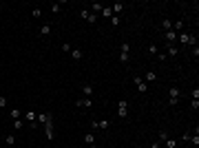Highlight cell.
Listing matches in <instances>:
<instances>
[{
    "label": "cell",
    "instance_id": "cell-17",
    "mask_svg": "<svg viewBox=\"0 0 199 148\" xmlns=\"http://www.w3.org/2000/svg\"><path fill=\"white\" fill-rule=\"evenodd\" d=\"M82 93H84V95H93V86H91V84H84V86H82Z\"/></svg>",
    "mask_w": 199,
    "mask_h": 148
},
{
    "label": "cell",
    "instance_id": "cell-26",
    "mask_svg": "<svg viewBox=\"0 0 199 148\" xmlns=\"http://www.w3.org/2000/svg\"><path fill=\"white\" fill-rule=\"evenodd\" d=\"M20 115H22V113H20L18 108H13V111H11V117H13V119H20Z\"/></svg>",
    "mask_w": 199,
    "mask_h": 148
},
{
    "label": "cell",
    "instance_id": "cell-1",
    "mask_svg": "<svg viewBox=\"0 0 199 148\" xmlns=\"http://www.w3.org/2000/svg\"><path fill=\"white\" fill-rule=\"evenodd\" d=\"M117 115L119 117H126V115H128V102H126V99H119L117 102Z\"/></svg>",
    "mask_w": 199,
    "mask_h": 148
},
{
    "label": "cell",
    "instance_id": "cell-32",
    "mask_svg": "<svg viewBox=\"0 0 199 148\" xmlns=\"http://www.w3.org/2000/svg\"><path fill=\"white\" fill-rule=\"evenodd\" d=\"M62 51H67V53H69V51H71V44L64 42V44H62Z\"/></svg>",
    "mask_w": 199,
    "mask_h": 148
},
{
    "label": "cell",
    "instance_id": "cell-29",
    "mask_svg": "<svg viewBox=\"0 0 199 148\" xmlns=\"http://www.w3.org/2000/svg\"><path fill=\"white\" fill-rule=\"evenodd\" d=\"M148 53H153V56L157 53V47H155V44H150V47H148Z\"/></svg>",
    "mask_w": 199,
    "mask_h": 148
},
{
    "label": "cell",
    "instance_id": "cell-16",
    "mask_svg": "<svg viewBox=\"0 0 199 148\" xmlns=\"http://www.w3.org/2000/svg\"><path fill=\"white\" fill-rule=\"evenodd\" d=\"M22 115H25V119H27V122H36V113H31V111H29V113H22Z\"/></svg>",
    "mask_w": 199,
    "mask_h": 148
},
{
    "label": "cell",
    "instance_id": "cell-9",
    "mask_svg": "<svg viewBox=\"0 0 199 148\" xmlns=\"http://www.w3.org/2000/svg\"><path fill=\"white\" fill-rule=\"evenodd\" d=\"M111 9H113V16H119V13L124 11V5H122V2H115Z\"/></svg>",
    "mask_w": 199,
    "mask_h": 148
},
{
    "label": "cell",
    "instance_id": "cell-8",
    "mask_svg": "<svg viewBox=\"0 0 199 148\" xmlns=\"http://www.w3.org/2000/svg\"><path fill=\"white\" fill-rule=\"evenodd\" d=\"M38 122L40 124H49L51 122V113H40V115H38Z\"/></svg>",
    "mask_w": 199,
    "mask_h": 148
},
{
    "label": "cell",
    "instance_id": "cell-2",
    "mask_svg": "<svg viewBox=\"0 0 199 148\" xmlns=\"http://www.w3.org/2000/svg\"><path fill=\"white\" fill-rule=\"evenodd\" d=\"M179 42L181 44H195V42H197V38L188 36V33H179Z\"/></svg>",
    "mask_w": 199,
    "mask_h": 148
},
{
    "label": "cell",
    "instance_id": "cell-15",
    "mask_svg": "<svg viewBox=\"0 0 199 148\" xmlns=\"http://www.w3.org/2000/svg\"><path fill=\"white\" fill-rule=\"evenodd\" d=\"M102 16H104V18H113V9L111 7H104V9H102Z\"/></svg>",
    "mask_w": 199,
    "mask_h": 148
},
{
    "label": "cell",
    "instance_id": "cell-27",
    "mask_svg": "<svg viewBox=\"0 0 199 148\" xmlns=\"http://www.w3.org/2000/svg\"><path fill=\"white\" fill-rule=\"evenodd\" d=\"M128 51H131V44L124 42V44H122V53H128Z\"/></svg>",
    "mask_w": 199,
    "mask_h": 148
},
{
    "label": "cell",
    "instance_id": "cell-33",
    "mask_svg": "<svg viewBox=\"0 0 199 148\" xmlns=\"http://www.w3.org/2000/svg\"><path fill=\"white\" fill-rule=\"evenodd\" d=\"M89 148H97V146H95V144H91V146H89Z\"/></svg>",
    "mask_w": 199,
    "mask_h": 148
},
{
    "label": "cell",
    "instance_id": "cell-5",
    "mask_svg": "<svg viewBox=\"0 0 199 148\" xmlns=\"http://www.w3.org/2000/svg\"><path fill=\"white\" fill-rule=\"evenodd\" d=\"M179 95H181V93H179V88H170V106H175V104H177V99H179Z\"/></svg>",
    "mask_w": 199,
    "mask_h": 148
},
{
    "label": "cell",
    "instance_id": "cell-6",
    "mask_svg": "<svg viewBox=\"0 0 199 148\" xmlns=\"http://www.w3.org/2000/svg\"><path fill=\"white\" fill-rule=\"evenodd\" d=\"M164 38L168 40V44H173L175 40H177V33H175V31H164Z\"/></svg>",
    "mask_w": 199,
    "mask_h": 148
},
{
    "label": "cell",
    "instance_id": "cell-24",
    "mask_svg": "<svg viewBox=\"0 0 199 148\" xmlns=\"http://www.w3.org/2000/svg\"><path fill=\"white\" fill-rule=\"evenodd\" d=\"M119 60L124 62V64H128V60H131V58H128V53H119Z\"/></svg>",
    "mask_w": 199,
    "mask_h": 148
},
{
    "label": "cell",
    "instance_id": "cell-28",
    "mask_svg": "<svg viewBox=\"0 0 199 148\" xmlns=\"http://www.w3.org/2000/svg\"><path fill=\"white\" fill-rule=\"evenodd\" d=\"M31 16H33V18H40V16H42V11H40V9H33Z\"/></svg>",
    "mask_w": 199,
    "mask_h": 148
},
{
    "label": "cell",
    "instance_id": "cell-20",
    "mask_svg": "<svg viewBox=\"0 0 199 148\" xmlns=\"http://www.w3.org/2000/svg\"><path fill=\"white\" fill-rule=\"evenodd\" d=\"M71 56H73V60H82V51L80 49H73V51H71Z\"/></svg>",
    "mask_w": 199,
    "mask_h": 148
},
{
    "label": "cell",
    "instance_id": "cell-14",
    "mask_svg": "<svg viewBox=\"0 0 199 148\" xmlns=\"http://www.w3.org/2000/svg\"><path fill=\"white\" fill-rule=\"evenodd\" d=\"M89 9H91V13H93V11H102L104 7L100 5V2H91V5H89Z\"/></svg>",
    "mask_w": 199,
    "mask_h": 148
},
{
    "label": "cell",
    "instance_id": "cell-11",
    "mask_svg": "<svg viewBox=\"0 0 199 148\" xmlns=\"http://www.w3.org/2000/svg\"><path fill=\"white\" fill-rule=\"evenodd\" d=\"M84 144H86V146L95 144V135H93V133H86V135H84Z\"/></svg>",
    "mask_w": 199,
    "mask_h": 148
},
{
    "label": "cell",
    "instance_id": "cell-30",
    "mask_svg": "<svg viewBox=\"0 0 199 148\" xmlns=\"http://www.w3.org/2000/svg\"><path fill=\"white\" fill-rule=\"evenodd\" d=\"M7 106V97H2V95H0V108H5Z\"/></svg>",
    "mask_w": 199,
    "mask_h": 148
},
{
    "label": "cell",
    "instance_id": "cell-23",
    "mask_svg": "<svg viewBox=\"0 0 199 148\" xmlns=\"http://www.w3.org/2000/svg\"><path fill=\"white\" fill-rule=\"evenodd\" d=\"M97 126H100V128H108V126H111V122H108V119H102V122H97Z\"/></svg>",
    "mask_w": 199,
    "mask_h": 148
},
{
    "label": "cell",
    "instance_id": "cell-22",
    "mask_svg": "<svg viewBox=\"0 0 199 148\" xmlns=\"http://www.w3.org/2000/svg\"><path fill=\"white\" fill-rule=\"evenodd\" d=\"M22 126H25V124H22V119H13V130H20Z\"/></svg>",
    "mask_w": 199,
    "mask_h": 148
},
{
    "label": "cell",
    "instance_id": "cell-13",
    "mask_svg": "<svg viewBox=\"0 0 199 148\" xmlns=\"http://www.w3.org/2000/svg\"><path fill=\"white\" fill-rule=\"evenodd\" d=\"M155 80H157L155 71H148V73H146V77H144V82H146V84H148V82H155Z\"/></svg>",
    "mask_w": 199,
    "mask_h": 148
},
{
    "label": "cell",
    "instance_id": "cell-21",
    "mask_svg": "<svg viewBox=\"0 0 199 148\" xmlns=\"http://www.w3.org/2000/svg\"><path fill=\"white\" fill-rule=\"evenodd\" d=\"M168 56H177V47H175V44H168Z\"/></svg>",
    "mask_w": 199,
    "mask_h": 148
},
{
    "label": "cell",
    "instance_id": "cell-7",
    "mask_svg": "<svg viewBox=\"0 0 199 148\" xmlns=\"http://www.w3.org/2000/svg\"><path fill=\"white\" fill-rule=\"evenodd\" d=\"M75 104H78V106H86V108H91V106H93V102H91V97H82V99H78Z\"/></svg>",
    "mask_w": 199,
    "mask_h": 148
},
{
    "label": "cell",
    "instance_id": "cell-4",
    "mask_svg": "<svg viewBox=\"0 0 199 148\" xmlns=\"http://www.w3.org/2000/svg\"><path fill=\"white\" fill-rule=\"evenodd\" d=\"M133 80H135V86L139 88V93H146V91H148V84H146L142 77H133Z\"/></svg>",
    "mask_w": 199,
    "mask_h": 148
},
{
    "label": "cell",
    "instance_id": "cell-10",
    "mask_svg": "<svg viewBox=\"0 0 199 148\" xmlns=\"http://www.w3.org/2000/svg\"><path fill=\"white\" fill-rule=\"evenodd\" d=\"M44 130H47V139H49V142H51V139H53V124H44Z\"/></svg>",
    "mask_w": 199,
    "mask_h": 148
},
{
    "label": "cell",
    "instance_id": "cell-12",
    "mask_svg": "<svg viewBox=\"0 0 199 148\" xmlns=\"http://www.w3.org/2000/svg\"><path fill=\"white\" fill-rule=\"evenodd\" d=\"M162 29H164V31H173V22H170L168 18H164V20H162Z\"/></svg>",
    "mask_w": 199,
    "mask_h": 148
},
{
    "label": "cell",
    "instance_id": "cell-31",
    "mask_svg": "<svg viewBox=\"0 0 199 148\" xmlns=\"http://www.w3.org/2000/svg\"><path fill=\"white\" fill-rule=\"evenodd\" d=\"M111 25H119V16H113V18H111Z\"/></svg>",
    "mask_w": 199,
    "mask_h": 148
},
{
    "label": "cell",
    "instance_id": "cell-25",
    "mask_svg": "<svg viewBox=\"0 0 199 148\" xmlns=\"http://www.w3.org/2000/svg\"><path fill=\"white\" fill-rule=\"evenodd\" d=\"M159 139L166 142V139H168V130H159Z\"/></svg>",
    "mask_w": 199,
    "mask_h": 148
},
{
    "label": "cell",
    "instance_id": "cell-18",
    "mask_svg": "<svg viewBox=\"0 0 199 148\" xmlns=\"http://www.w3.org/2000/svg\"><path fill=\"white\" fill-rule=\"evenodd\" d=\"M5 144H7V146H13V144H16V135H7L5 137Z\"/></svg>",
    "mask_w": 199,
    "mask_h": 148
},
{
    "label": "cell",
    "instance_id": "cell-3",
    "mask_svg": "<svg viewBox=\"0 0 199 148\" xmlns=\"http://www.w3.org/2000/svg\"><path fill=\"white\" fill-rule=\"evenodd\" d=\"M80 16H82L84 20H89L91 25H95V20H97V18H95V13H91L89 9H82V11H80Z\"/></svg>",
    "mask_w": 199,
    "mask_h": 148
},
{
    "label": "cell",
    "instance_id": "cell-19",
    "mask_svg": "<svg viewBox=\"0 0 199 148\" xmlns=\"http://www.w3.org/2000/svg\"><path fill=\"white\" fill-rule=\"evenodd\" d=\"M40 33H42V36H49L51 33V25H42L40 27Z\"/></svg>",
    "mask_w": 199,
    "mask_h": 148
}]
</instances>
